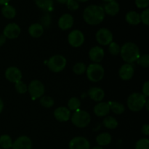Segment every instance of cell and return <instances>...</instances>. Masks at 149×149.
Instances as JSON below:
<instances>
[{"mask_svg": "<svg viewBox=\"0 0 149 149\" xmlns=\"http://www.w3.org/2000/svg\"><path fill=\"white\" fill-rule=\"evenodd\" d=\"M141 22H143V23L146 26L149 25V9L146 8L142 12L141 15Z\"/></svg>", "mask_w": 149, "mask_h": 149, "instance_id": "d590c367", "label": "cell"}, {"mask_svg": "<svg viewBox=\"0 0 149 149\" xmlns=\"http://www.w3.org/2000/svg\"><path fill=\"white\" fill-rule=\"evenodd\" d=\"M5 77L10 82L16 83L21 80L22 73L17 67H9L5 71Z\"/></svg>", "mask_w": 149, "mask_h": 149, "instance_id": "4fadbf2b", "label": "cell"}, {"mask_svg": "<svg viewBox=\"0 0 149 149\" xmlns=\"http://www.w3.org/2000/svg\"><path fill=\"white\" fill-rule=\"evenodd\" d=\"M88 95L94 101L100 102L104 98L105 93L100 87H93L88 90Z\"/></svg>", "mask_w": 149, "mask_h": 149, "instance_id": "d6986e66", "label": "cell"}, {"mask_svg": "<svg viewBox=\"0 0 149 149\" xmlns=\"http://www.w3.org/2000/svg\"><path fill=\"white\" fill-rule=\"evenodd\" d=\"M66 63V59L63 55H55L49 58L47 62V66L52 72L58 73L65 68Z\"/></svg>", "mask_w": 149, "mask_h": 149, "instance_id": "8992f818", "label": "cell"}, {"mask_svg": "<svg viewBox=\"0 0 149 149\" xmlns=\"http://www.w3.org/2000/svg\"><path fill=\"white\" fill-rule=\"evenodd\" d=\"M137 61L141 66L144 67V68H148L149 66V55L146 54L143 56L139 57Z\"/></svg>", "mask_w": 149, "mask_h": 149, "instance_id": "e575fe53", "label": "cell"}, {"mask_svg": "<svg viewBox=\"0 0 149 149\" xmlns=\"http://www.w3.org/2000/svg\"><path fill=\"white\" fill-rule=\"evenodd\" d=\"M45 86L39 80H33L28 86V91L32 98H41L45 93Z\"/></svg>", "mask_w": 149, "mask_h": 149, "instance_id": "52a82bcc", "label": "cell"}, {"mask_svg": "<svg viewBox=\"0 0 149 149\" xmlns=\"http://www.w3.org/2000/svg\"><path fill=\"white\" fill-rule=\"evenodd\" d=\"M74 17L71 14L65 13L58 20V26L62 30L65 31L71 29L74 25Z\"/></svg>", "mask_w": 149, "mask_h": 149, "instance_id": "2e32d148", "label": "cell"}, {"mask_svg": "<svg viewBox=\"0 0 149 149\" xmlns=\"http://www.w3.org/2000/svg\"><path fill=\"white\" fill-rule=\"evenodd\" d=\"M135 149H149V140L148 138H141L137 141Z\"/></svg>", "mask_w": 149, "mask_h": 149, "instance_id": "d6a6232c", "label": "cell"}, {"mask_svg": "<svg viewBox=\"0 0 149 149\" xmlns=\"http://www.w3.org/2000/svg\"><path fill=\"white\" fill-rule=\"evenodd\" d=\"M120 46L116 42H112L109 45V51L112 55H117L120 53Z\"/></svg>", "mask_w": 149, "mask_h": 149, "instance_id": "1f68e13d", "label": "cell"}, {"mask_svg": "<svg viewBox=\"0 0 149 149\" xmlns=\"http://www.w3.org/2000/svg\"><path fill=\"white\" fill-rule=\"evenodd\" d=\"M54 116L59 122H67L71 117V111L66 107H59L54 111Z\"/></svg>", "mask_w": 149, "mask_h": 149, "instance_id": "e0dca14e", "label": "cell"}, {"mask_svg": "<svg viewBox=\"0 0 149 149\" xmlns=\"http://www.w3.org/2000/svg\"><path fill=\"white\" fill-rule=\"evenodd\" d=\"M15 90L19 94H25L28 91V87L21 80L15 83Z\"/></svg>", "mask_w": 149, "mask_h": 149, "instance_id": "836d02e7", "label": "cell"}, {"mask_svg": "<svg viewBox=\"0 0 149 149\" xmlns=\"http://www.w3.org/2000/svg\"><path fill=\"white\" fill-rule=\"evenodd\" d=\"M134 67L132 64L125 63L120 68L119 71V75L122 80L127 81L131 79L134 75Z\"/></svg>", "mask_w": 149, "mask_h": 149, "instance_id": "9a60e30c", "label": "cell"}, {"mask_svg": "<svg viewBox=\"0 0 149 149\" xmlns=\"http://www.w3.org/2000/svg\"><path fill=\"white\" fill-rule=\"evenodd\" d=\"M142 94L148 97L149 96V81H146L143 85L142 88Z\"/></svg>", "mask_w": 149, "mask_h": 149, "instance_id": "ab89813d", "label": "cell"}, {"mask_svg": "<svg viewBox=\"0 0 149 149\" xmlns=\"http://www.w3.org/2000/svg\"><path fill=\"white\" fill-rule=\"evenodd\" d=\"M135 2L139 9H146L149 5V0H135Z\"/></svg>", "mask_w": 149, "mask_h": 149, "instance_id": "74e56055", "label": "cell"}, {"mask_svg": "<svg viewBox=\"0 0 149 149\" xmlns=\"http://www.w3.org/2000/svg\"><path fill=\"white\" fill-rule=\"evenodd\" d=\"M87 77L90 81L93 82L100 81L104 77V68L99 63H92L86 70Z\"/></svg>", "mask_w": 149, "mask_h": 149, "instance_id": "5b68a950", "label": "cell"}, {"mask_svg": "<svg viewBox=\"0 0 149 149\" xmlns=\"http://www.w3.org/2000/svg\"><path fill=\"white\" fill-rule=\"evenodd\" d=\"M68 147L69 149H90V143L87 138L77 136L70 141Z\"/></svg>", "mask_w": 149, "mask_h": 149, "instance_id": "8fae6325", "label": "cell"}, {"mask_svg": "<svg viewBox=\"0 0 149 149\" xmlns=\"http://www.w3.org/2000/svg\"><path fill=\"white\" fill-rule=\"evenodd\" d=\"M3 109H4V103H3L2 100L0 98V113H1V111H2Z\"/></svg>", "mask_w": 149, "mask_h": 149, "instance_id": "ee69618b", "label": "cell"}, {"mask_svg": "<svg viewBox=\"0 0 149 149\" xmlns=\"http://www.w3.org/2000/svg\"><path fill=\"white\" fill-rule=\"evenodd\" d=\"M58 2H59L60 4H66L69 0H57Z\"/></svg>", "mask_w": 149, "mask_h": 149, "instance_id": "f6af8a7d", "label": "cell"}, {"mask_svg": "<svg viewBox=\"0 0 149 149\" xmlns=\"http://www.w3.org/2000/svg\"><path fill=\"white\" fill-rule=\"evenodd\" d=\"M87 70L85 64L83 63H77L73 67V71L77 75H81L83 74Z\"/></svg>", "mask_w": 149, "mask_h": 149, "instance_id": "4dcf8cb0", "label": "cell"}, {"mask_svg": "<svg viewBox=\"0 0 149 149\" xmlns=\"http://www.w3.org/2000/svg\"><path fill=\"white\" fill-rule=\"evenodd\" d=\"M120 55L125 62L131 64L139 58V47L133 42H127L121 47Z\"/></svg>", "mask_w": 149, "mask_h": 149, "instance_id": "7a4b0ae2", "label": "cell"}, {"mask_svg": "<svg viewBox=\"0 0 149 149\" xmlns=\"http://www.w3.org/2000/svg\"><path fill=\"white\" fill-rule=\"evenodd\" d=\"M147 97L140 93H134L127 99V106L132 111H140L145 107Z\"/></svg>", "mask_w": 149, "mask_h": 149, "instance_id": "3957f363", "label": "cell"}, {"mask_svg": "<svg viewBox=\"0 0 149 149\" xmlns=\"http://www.w3.org/2000/svg\"><path fill=\"white\" fill-rule=\"evenodd\" d=\"M53 98L49 96H42L40 99V104L45 108H51L54 106Z\"/></svg>", "mask_w": 149, "mask_h": 149, "instance_id": "f546056e", "label": "cell"}, {"mask_svg": "<svg viewBox=\"0 0 149 149\" xmlns=\"http://www.w3.org/2000/svg\"><path fill=\"white\" fill-rule=\"evenodd\" d=\"M109 112H110V107H109V103H105V102L99 103L94 107L95 114L99 117L107 116Z\"/></svg>", "mask_w": 149, "mask_h": 149, "instance_id": "ffe728a7", "label": "cell"}, {"mask_svg": "<svg viewBox=\"0 0 149 149\" xmlns=\"http://www.w3.org/2000/svg\"><path fill=\"white\" fill-rule=\"evenodd\" d=\"M141 131H142L143 134H144L145 135H149V125L148 124H146V125H143Z\"/></svg>", "mask_w": 149, "mask_h": 149, "instance_id": "60d3db41", "label": "cell"}, {"mask_svg": "<svg viewBox=\"0 0 149 149\" xmlns=\"http://www.w3.org/2000/svg\"><path fill=\"white\" fill-rule=\"evenodd\" d=\"M125 19L129 24L132 25V26L138 25L141 22L140 14L135 11L128 12L125 16Z\"/></svg>", "mask_w": 149, "mask_h": 149, "instance_id": "7402d4cb", "label": "cell"}, {"mask_svg": "<svg viewBox=\"0 0 149 149\" xmlns=\"http://www.w3.org/2000/svg\"><path fill=\"white\" fill-rule=\"evenodd\" d=\"M91 149H103V147H101V146H95V147H93V148H91Z\"/></svg>", "mask_w": 149, "mask_h": 149, "instance_id": "7dc6e473", "label": "cell"}, {"mask_svg": "<svg viewBox=\"0 0 149 149\" xmlns=\"http://www.w3.org/2000/svg\"><path fill=\"white\" fill-rule=\"evenodd\" d=\"M6 37L3 34L0 35V47L2 46L4 43L6 42Z\"/></svg>", "mask_w": 149, "mask_h": 149, "instance_id": "b9f144b4", "label": "cell"}, {"mask_svg": "<svg viewBox=\"0 0 149 149\" xmlns=\"http://www.w3.org/2000/svg\"><path fill=\"white\" fill-rule=\"evenodd\" d=\"M80 106H81V101H80L79 99L76 97H73L70 98L68 102V109L70 111H75L78 110L79 109Z\"/></svg>", "mask_w": 149, "mask_h": 149, "instance_id": "f1b7e54d", "label": "cell"}, {"mask_svg": "<svg viewBox=\"0 0 149 149\" xmlns=\"http://www.w3.org/2000/svg\"><path fill=\"white\" fill-rule=\"evenodd\" d=\"M148 104H149V101H148V100H146V104H145V106H146V110L147 111H148Z\"/></svg>", "mask_w": 149, "mask_h": 149, "instance_id": "bcb514c9", "label": "cell"}, {"mask_svg": "<svg viewBox=\"0 0 149 149\" xmlns=\"http://www.w3.org/2000/svg\"><path fill=\"white\" fill-rule=\"evenodd\" d=\"M104 50L99 46H95L90 49L89 57L90 59L95 63H98L103 61L104 58Z\"/></svg>", "mask_w": 149, "mask_h": 149, "instance_id": "5bb4252c", "label": "cell"}, {"mask_svg": "<svg viewBox=\"0 0 149 149\" xmlns=\"http://www.w3.org/2000/svg\"><path fill=\"white\" fill-rule=\"evenodd\" d=\"M44 30L45 29L40 23H33L29 26V33L32 37L39 38L43 34Z\"/></svg>", "mask_w": 149, "mask_h": 149, "instance_id": "44dd1931", "label": "cell"}, {"mask_svg": "<svg viewBox=\"0 0 149 149\" xmlns=\"http://www.w3.org/2000/svg\"><path fill=\"white\" fill-rule=\"evenodd\" d=\"M1 14L7 19H13L16 15V10L14 7L10 4H6L1 8Z\"/></svg>", "mask_w": 149, "mask_h": 149, "instance_id": "cb8c5ba5", "label": "cell"}, {"mask_svg": "<svg viewBox=\"0 0 149 149\" xmlns=\"http://www.w3.org/2000/svg\"><path fill=\"white\" fill-rule=\"evenodd\" d=\"M96 40L100 45L106 46L113 42V34L110 30L103 28L99 29L96 33Z\"/></svg>", "mask_w": 149, "mask_h": 149, "instance_id": "ba28073f", "label": "cell"}, {"mask_svg": "<svg viewBox=\"0 0 149 149\" xmlns=\"http://www.w3.org/2000/svg\"><path fill=\"white\" fill-rule=\"evenodd\" d=\"M36 6L43 10H50L53 7V0H35Z\"/></svg>", "mask_w": 149, "mask_h": 149, "instance_id": "4316f807", "label": "cell"}, {"mask_svg": "<svg viewBox=\"0 0 149 149\" xmlns=\"http://www.w3.org/2000/svg\"><path fill=\"white\" fill-rule=\"evenodd\" d=\"M68 41L71 46L79 47L84 44V36L79 30H74L68 34Z\"/></svg>", "mask_w": 149, "mask_h": 149, "instance_id": "9c48e42d", "label": "cell"}, {"mask_svg": "<svg viewBox=\"0 0 149 149\" xmlns=\"http://www.w3.org/2000/svg\"><path fill=\"white\" fill-rule=\"evenodd\" d=\"M110 110H111L116 114H122L125 110V106L119 102H110L109 103Z\"/></svg>", "mask_w": 149, "mask_h": 149, "instance_id": "484cf974", "label": "cell"}, {"mask_svg": "<svg viewBox=\"0 0 149 149\" xmlns=\"http://www.w3.org/2000/svg\"><path fill=\"white\" fill-rule=\"evenodd\" d=\"M103 125L106 128L110 130L116 129L118 127V122L113 116H106L103 122Z\"/></svg>", "mask_w": 149, "mask_h": 149, "instance_id": "83f0119b", "label": "cell"}, {"mask_svg": "<svg viewBox=\"0 0 149 149\" xmlns=\"http://www.w3.org/2000/svg\"><path fill=\"white\" fill-rule=\"evenodd\" d=\"M10 0H0V5H6L8 4V2Z\"/></svg>", "mask_w": 149, "mask_h": 149, "instance_id": "7bdbcfd3", "label": "cell"}, {"mask_svg": "<svg viewBox=\"0 0 149 149\" xmlns=\"http://www.w3.org/2000/svg\"><path fill=\"white\" fill-rule=\"evenodd\" d=\"M67 7L70 10H72V11H75L77 10L79 7V4L78 1L77 0H69L68 2L66 3Z\"/></svg>", "mask_w": 149, "mask_h": 149, "instance_id": "8d00e7d4", "label": "cell"}, {"mask_svg": "<svg viewBox=\"0 0 149 149\" xmlns=\"http://www.w3.org/2000/svg\"><path fill=\"white\" fill-rule=\"evenodd\" d=\"M111 135L108 132H103L99 134L96 138V142L98 144L99 146H106L109 145L111 142Z\"/></svg>", "mask_w": 149, "mask_h": 149, "instance_id": "603a6c76", "label": "cell"}, {"mask_svg": "<svg viewBox=\"0 0 149 149\" xmlns=\"http://www.w3.org/2000/svg\"><path fill=\"white\" fill-rule=\"evenodd\" d=\"M103 1H106V2H110V1H113V0H103Z\"/></svg>", "mask_w": 149, "mask_h": 149, "instance_id": "681fc988", "label": "cell"}, {"mask_svg": "<svg viewBox=\"0 0 149 149\" xmlns=\"http://www.w3.org/2000/svg\"><path fill=\"white\" fill-rule=\"evenodd\" d=\"M91 122V116L88 112L85 111L78 110L75 111L71 116V122L77 127L84 128L88 126Z\"/></svg>", "mask_w": 149, "mask_h": 149, "instance_id": "277c9868", "label": "cell"}, {"mask_svg": "<svg viewBox=\"0 0 149 149\" xmlns=\"http://www.w3.org/2000/svg\"><path fill=\"white\" fill-rule=\"evenodd\" d=\"M51 23V17L49 14H45L42 18V26L43 27L48 28Z\"/></svg>", "mask_w": 149, "mask_h": 149, "instance_id": "f35d334b", "label": "cell"}, {"mask_svg": "<svg viewBox=\"0 0 149 149\" xmlns=\"http://www.w3.org/2000/svg\"><path fill=\"white\" fill-rule=\"evenodd\" d=\"M105 15L106 13L103 7L96 4H92L84 9L83 12V18L87 24L95 26L103 21Z\"/></svg>", "mask_w": 149, "mask_h": 149, "instance_id": "6da1fadb", "label": "cell"}, {"mask_svg": "<svg viewBox=\"0 0 149 149\" xmlns=\"http://www.w3.org/2000/svg\"><path fill=\"white\" fill-rule=\"evenodd\" d=\"M21 29L20 26L15 23H11L7 24L4 27L3 31V35L6 37V39H13L18 37L20 34Z\"/></svg>", "mask_w": 149, "mask_h": 149, "instance_id": "30bf717a", "label": "cell"}, {"mask_svg": "<svg viewBox=\"0 0 149 149\" xmlns=\"http://www.w3.org/2000/svg\"><path fill=\"white\" fill-rule=\"evenodd\" d=\"M0 149H1V148H0Z\"/></svg>", "mask_w": 149, "mask_h": 149, "instance_id": "f907efd6", "label": "cell"}, {"mask_svg": "<svg viewBox=\"0 0 149 149\" xmlns=\"http://www.w3.org/2000/svg\"><path fill=\"white\" fill-rule=\"evenodd\" d=\"M32 141L29 137L23 135L13 143V149H32Z\"/></svg>", "mask_w": 149, "mask_h": 149, "instance_id": "7c38bea8", "label": "cell"}, {"mask_svg": "<svg viewBox=\"0 0 149 149\" xmlns=\"http://www.w3.org/2000/svg\"><path fill=\"white\" fill-rule=\"evenodd\" d=\"M13 140L8 135H2L0 136V147L3 149H10L13 146Z\"/></svg>", "mask_w": 149, "mask_h": 149, "instance_id": "d4e9b609", "label": "cell"}, {"mask_svg": "<svg viewBox=\"0 0 149 149\" xmlns=\"http://www.w3.org/2000/svg\"><path fill=\"white\" fill-rule=\"evenodd\" d=\"M103 10L106 14L111 16H114L119 13V10H120V6L117 1L113 0L110 2L106 3L103 7Z\"/></svg>", "mask_w": 149, "mask_h": 149, "instance_id": "ac0fdd59", "label": "cell"}, {"mask_svg": "<svg viewBox=\"0 0 149 149\" xmlns=\"http://www.w3.org/2000/svg\"><path fill=\"white\" fill-rule=\"evenodd\" d=\"M77 1H79V2H86V1H89V0H77Z\"/></svg>", "mask_w": 149, "mask_h": 149, "instance_id": "c3c4849f", "label": "cell"}]
</instances>
